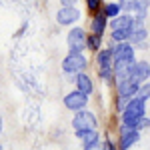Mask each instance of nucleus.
<instances>
[{"instance_id":"f257e3e1","label":"nucleus","mask_w":150,"mask_h":150,"mask_svg":"<svg viewBox=\"0 0 150 150\" xmlns=\"http://www.w3.org/2000/svg\"><path fill=\"white\" fill-rule=\"evenodd\" d=\"M144 116H146V100H142V98L136 96V98H132L128 102L126 110L122 112V124L138 130V126H140V122H142Z\"/></svg>"},{"instance_id":"f03ea898","label":"nucleus","mask_w":150,"mask_h":150,"mask_svg":"<svg viewBox=\"0 0 150 150\" xmlns=\"http://www.w3.org/2000/svg\"><path fill=\"white\" fill-rule=\"evenodd\" d=\"M86 66H88V58L82 52H70L62 60V70L66 76H78L80 72L86 70Z\"/></svg>"},{"instance_id":"7ed1b4c3","label":"nucleus","mask_w":150,"mask_h":150,"mask_svg":"<svg viewBox=\"0 0 150 150\" xmlns=\"http://www.w3.org/2000/svg\"><path fill=\"white\" fill-rule=\"evenodd\" d=\"M66 44L70 52H84V48H88V34L80 26H72L66 34Z\"/></svg>"},{"instance_id":"20e7f679","label":"nucleus","mask_w":150,"mask_h":150,"mask_svg":"<svg viewBox=\"0 0 150 150\" xmlns=\"http://www.w3.org/2000/svg\"><path fill=\"white\" fill-rule=\"evenodd\" d=\"M140 140V130L130 128L126 124H120V134H118V146L120 150H130Z\"/></svg>"},{"instance_id":"39448f33","label":"nucleus","mask_w":150,"mask_h":150,"mask_svg":"<svg viewBox=\"0 0 150 150\" xmlns=\"http://www.w3.org/2000/svg\"><path fill=\"white\" fill-rule=\"evenodd\" d=\"M96 116L88 110H80V112H74L72 118V126L74 130H96Z\"/></svg>"},{"instance_id":"423d86ee","label":"nucleus","mask_w":150,"mask_h":150,"mask_svg":"<svg viewBox=\"0 0 150 150\" xmlns=\"http://www.w3.org/2000/svg\"><path fill=\"white\" fill-rule=\"evenodd\" d=\"M64 106L72 110V112H80V110H86V104H88V96L82 94L80 90H74V92H68L64 96Z\"/></svg>"},{"instance_id":"0eeeda50","label":"nucleus","mask_w":150,"mask_h":150,"mask_svg":"<svg viewBox=\"0 0 150 150\" xmlns=\"http://www.w3.org/2000/svg\"><path fill=\"white\" fill-rule=\"evenodd\" d=\"M80 20V10L76 6H62L56 12V22L60 26H72L74 22Z\"/></svg>"},{"instance_id":"6e6552de","label":"nucleus","mask_w":150,"mask_h":150,"mask_svg":"<svg viewBox=\"0 0 150 150\" xmlns=\"http://www.w3.org/2000/svg\"><path fill=\"white\" fill-rule=\"evenodd\" d=\"M116 94L120 96V98H126V100H132V98H136V92H138L140 84L136 82H132L130 78H122V80H116Z\"/></svg>"},{"instance_id":"1a4fd4ad","label":"nucleus","mask_w":150,"mask_h":150,"mask_svg":"<svg viewBox=\"0 0 150 150\" xmlns=\"http://www.w3.org/2000/svg\"><path fill=\"white\" fill-rule=\"evenodd\" d=\"M128 78L132 82H136V84H144V82H148L150 78V64L146 60H138L132 70H130V74H128Z\"/></svg>"},{"instance_id":"9d476101","label":"nucleus","mask_w":150,"mask_h":150,"mask_svg":"<svg viewBox=\"0 0 150 150\" xmlns=\"http://www.w3.org/2000/svg\"><path fill=\"white\" fill-rule=\"evenodd\" d=\"M112 30H124V32H132L134 28H136V18H134V14H120V16H116L112 18Z\"/></svg>"},{"instance_id":"9b49d317","label":"nucleus","mask_w":150,"mask_h":150,"mask_svg":"<svg viewBox=\"0 0 150 150\" xmlns=\"http://www.w3.org/2000/svg\"><path fill=\"white\" fill-rule=\"evenodd\" d=\"M148 36H150V30H146V26H136V28L130 32L128 42L134 48H148V42H146Z\"/></svg>"},{"instance_id":"f8f14e48","label":"nucleus","mask_w":150,"mask_h":150,"mask_svg":"<svg viewBox=\"0 0 150 150\" xmlns=\"http://www.w3.org/2000/svg\"><path fill=\"white\" fill-rule=\"evenodd\" d=\"M150 12V0H138L134 6V18H136V26H144V20Z\"/></svg>"},{"instance_id":"ddd939ff","label":"nucleus","mask_w":150,"mask_h":150,"mask_svg":"<svg viewBox=\"0 0 150 150\" xmlns=\"http://www.w3.org/2000/svg\"><path fill=\"white\" fill-rule=\"evenodd\" d=\"M76 90H80L82 94H86V96H90L94 92V84H92V78L86 74V72H80L76 78Z\"/></svg>"},{"instance_id":"4468645a","label":"nucleus","mask_w":150,"mask_h":150,"mask_svg":"<svg viewBox=\"0 0 150 150\" xmlns=\"http://www.w3.org/2000/svg\"><path fill=\"white\" fill-rule=\"evenodd\" d=\"M96 64H98V68H114L112 48H104L100 52H96Z\"/></svg>"},{"instance_id":"2eb2a0df","label":"nucleus","mask_w":150,"mask_h":150,"mask_svg":"<svg viewBox=\"0 0 150 150\" xmlns=\"http://www.w3.org/2000/svg\"><path fill=\"white\" fill-rule=\"evenodd\" d=\"M106 24H108V18L104 16L102 12H96L94 18H92V22H90V30H92V34L102 36L104 30H106Z\"/></svg>"},{"instance_id":"dca6fc26","label":"nucleus","mask_w":150,"mask_h":150,"mask_svg":"<svg viewBox=\"0 0 150 150\" xmlns=\"http://www.w3.org/2000/svg\"><path fill=\"white\" fill-rule=\"evenodd\" d=\"M76 138L82 140V146H90L94 142H100L98 130H76Z\"/></svg>"},{"instance_id":"f3484780","label":"nucleus","mask_w":150,"mask_h":150,"mask_svg":"<svg viewBox=\"0 0 150 150\" xmlns=\"http://www.w3.org/2000/svg\"><path fill=\"white\" fill-rule=\"evenodd\" d=\"M100 12H102L106 18H110V20H112V18H116V16H120V14H122V4H120V2H106Z\"/></svg>"},{"instance_id":"a211bd4d","label":"nucleus","mask_w":150,"mask_h":150,"mask_svg":"<svg viewBox=\"0 0 150 150\" xmlns=\"http://www.w3.org/2000/svg\"><path fill=\"white\" fill-rule=\"evenodd\" d=\"M100 46H102V36L88 34V48H90L92 52H100Z\"/></svg>"},{"instance_id":"6ab92c4d","label":"nucleus","mask_w":150,"mask_h":150,"mask_svg":"<svg viewBox=\"0 0 150 150\" xmlns=\"http://www.w3.org/2000/svg\"><path fill=\"white\" fill-rule=\"evenodd\" d=\"M136 96H138V98H142V100H148V98H150V82L140 84V88H138V92H136Z\"/></svg>"},{"instance_id":"aec40b11","label":"nucleus","mask_w":150,"mask_h":150,"mask_svg":"<svg viewBox=\"0 0 150 150\" xmlns=\"http://www.w3.org/2000/svg\"><path fill=\"white\" fill-rule=\"evenodd\" d=\"M86 6H88V10H92L94 14H96V12H100L102 10V0H86Z\"/></svg>"},{"instance_id":"412c9836","label":"nucleus","mask_w":150,"mask_h":150,"mask_svg":"<svg viewBox=\"0 0 150 150\" xmlns=\"http://www.w3.org/2000/svg\"><path fill=\"white\" fill-rule=\"evenodd\" d=\"M118 2L122 4V10H126V12L132 14V12H134V6H136V2H138V0H118Z\"/></svg>"},{"instance_id":"4be33fe9","label":"nucleus","mask_w":150,"mask_h":150,"mask_svg":"<svg viewBox=\"0 0 150 150\" xmlns=\"http://www.w3.org/2000/svg\"><path fill=\"white\" fill-rule=\"evenodd\" d=\"M84 150H104V146L100 144V142H94V144H90V146H84Z\"/></svg>"},{"instance_id":"5701e85b","label":"nucleus","mask_w":150,"mask_h":150,"mask_svg":"<svg viewBox=\"0 0 150 150\" xmlns=\"http://www.w3.org/2000/svg\"><path fill=\"white\" fill-rule=\"evenodd\" d=\"M102 146H104V150H116V146H114V142H112V140H104Z\"/></svg>"},{"instance_id":"b1692460","label":"nucleus","mask_w":150,"mask_h":150,"mask_svg":"<svg viewBox=\"0 0 150 150\" xmlns=\"http://www.w3.org/2000/svg\"><path fill=\"white\" fill-rule=\"evenodd\" d=\"M150 126V118H146V116H144V118H142V122H140V126H138V130H142V128H148Z\"/></svg>"},{"instance_id":"393cba45","label":"nucleus","mask_w":150,"mask_h":150,"mask_svg":"<svg viewBox=\"0 0 150 150\" xmlns=\"http://www.w3.org/2000/svg\"><path fill=\"white\" fill-rule=\"evenodd\" d=\"M74 2H76V0H60L62 6H74Z\"/></svg>"},{"instance_id":"a878e982","label":"nucleus","mask_w":150,"mask_h":150,"mask_svg":"<svg viewBox=\"0 0 150 150\" xmlns=\"http://www.w3.org/2000/svg\"><path fill=\"white\" fill-rule=\"evenodd\" d=\"M2 126H4V122H2V116H0V134H2Z\"/></svg>"},{"instance_id":"bb28decb","label":"nucleus","mask_w":150,"mask_h":150,"mask_svg":"<svg viewBox=\"0 0 150 150\" xmlns=\"http://www.w3.org/2000/svg\"><path fill=\"white\" fill-rule=\"evenodd\" d=\"M108 2H118V0H108Z\"/></svg>"},{"instance_id":"cd10ccee","label":"nucleus","mask_w":150,"mask_h":150,"mask_svg":"<svg viewBox=\"0 0 150 150\" xmlns=\"http://www.w3.org/2000/svg\"><path fill=\"white\" fill-rule=\"evenodd\" d=\"M0 150H4V148H2V144H0Z\"/></svg>"}]
</instances>
